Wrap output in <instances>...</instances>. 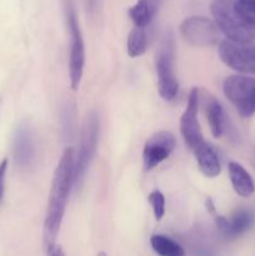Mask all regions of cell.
I'll return each instance as SVG.
<instances>
[{
    "instance_id": "4",
    "label": "cell",
    "mask_w": 255,
    "mask_h": 256,
    "mask_svg": "<svg viewBox=\"0 0 255 256\" xmlns=\"http://www.w3.org/2000/svg\"><path fill=\"white\" fill-rule=\"evenodd\" d=\"M155 69L160 96L170 102L179 92V82L175 72V42L172 34H168L160 44L155 56Z\"/></svg>"
},
{
    "instance_id": "6",
    "label": "cell",
    "mask_w": 255,
    "mask_h": 256,
    "mask_svg": "<svg viewBox=\"0 0 255 256\" xmlns=\"http://www.w3.org/2000/svg\"><path fill=\"white\" fill-rule=\"evenodd\" d=\"M222 92L240 116L250 118L255 114V78L230 75L222 82Z\"/></svg>"
},
{
    "instance_id": "24",
    "label": "cell",
    "mask_w": 255,
    "mask_h": 256,
    "mask_svg": "<svg viewBox=\"0 0 255 256\" xmlns=\"http://www.w3.org/2000/svg\"><path fill=\"white\" fill-rule=\"evenodd\" d=\"M96 256H108V254H106V252H99V254H98Z\"/></svg>"
},
{
    "instance_id": "15",
    "label": "cell",
    "mask_w": 255,
    "mask_h": 256,
    "mask_svg": "<svg viewBox=\"0 0 255 256\" xmlns=\"http://www.w3.org/2000/svg\"><path fill=\"white\" fill-rule=\"evenodd\" d=\"M228 172H229L230 182L232 185V189L235 190L239 196L249 198L254 194L255 184L252 175L248 172V170L242 164L236 162H230L228 164Z\"/></svg>"
},
{
    "instance_id": "21",
    "label": "cell",
    "mask_w": 255,
    "mask_h": 256,
    "mask_svg": "<svg viewBox=\"0 0 255 256\" xmlns=\"http://www.w3.org/2000/svg\"><path fill=\"white\" fill-rule=\"evenodd\" d=\"M8 165H9V162H8V159H4L2 162H0V202H2V198H4L5 180H6Z\"/></svg>"
},
{
    "instance_id": "5",
    "label": "cell",
    "mask_w": 255,
    "mask_h": 256,
    "mask_svg": "<svg viewBox=\"0 0 255 256\" xmlns=\"http://www.w3.org/2000/svg\"><path fill=\"white\" fill-rule=\"evenodd\" d=\"M99 115L95 112H90L82 124L79 150L78 154H75L74 186L79 188L82 184L86 170L89 169L90 162L94 159L99 140Z\"/></svg>"
},
{
    "instance_id": "8",
    "label": "cell",
    "mask_w": 255,
    "mask_h": 256,
    "mask_svg": "<svg viewBox=\"0 0 255 256\" xmlns=\"http://www.w3.org/2000/svg\"><path fill=\"white\" fill-rule=\"evenodd\" d=\"M180 32L189 44L198 48L212 46L219 40L216 24L205 16L186 18L180 25Z\"/></svg>"
},
{
    "instance_id": "9",
    "label": "cell",
    "mask_w": 255,
    "mask_h": 256,
    "mask_svg": "<svg viewBox=\"0 0 255 256\" xmlns=\"http://www.w3.org/2000/svg\"><path fill=\"white\" fill-rule=\"evenodd\" d=\"M199 89L192 88L188 98L186 108L180 118V132L184 139L185 145L189 150L194 152L205 142L202 136V128L198 120V110H199Z\"/></svg>"
},
{
    "instance_id": "1",
    "label": "cell",
    "mask_w": 255,
    "mask_h": 256,
    "mask_svg": "<svg viewBox=\"0 0 255 256\" xmlns=\"http://www.w3.org/2000/svg\"><path fill=\"white\" fill-rule=\"evenodd\" d=\"M75 152L72 148H66L62 152L59 164L52 175L49 202L45 212L42 226V248L49 254L56 246V239L62 228V219L66 209L72 188L74 186Z\"/></svg>"
},
{
    "instance_id": "11",
    "label": "cell",
    "mask_w": 255,
    "mask_h": 256,
    "mask_svg": "<svg viewBox=\"0 0 255 256\" xmlns=\"http://www.w3.org/2000/svg\"><path fill=\"white\" fill-rule=\"evenodd\" d=\"M12 156L15 165L20 170H28L34 164L36 156L34 132L28 122H22L16 128L12 139Z\"/></svg>"
},
{
    "instance_id": "2",
    "label": "cell",
    "mask_w": 255,
    "mask_h": 256,
    "mask_svg": "<svg viewBox=\"0 0 255 256\" xmlns=\"http://www.w3.org/2000/svg\"><path fill=\"white\" fill-rule=\"evenodd\" d=\"M65 25L69 35V79L72 90H78L85 65V45L74 0H62Z\"/></svg>"
},
{
    "instance_id": "20",
    "label": "cell",
    "mask_w": 255,
    "mask_h": 256,
    "mask_svg": "<svg viewBox=\"0 0 255 256\" xmlns=\"http://www.w3.org/2000/svg\"><path fill=\"white\" fill-rule=\"evenodd\" d=\"M149 200V204L152 205V212H154V216L158 222L162 219L165 214V198L162 195V192H160L159 190H154L149 194L148 196Z\"/></svg>"
},
{
    "instance_id": "3",
    "label": "cell",
    "mask_w": 255,
    "mask_h": 256,
    "mask_svg": "<svg viewBox=\"0 0 255 256\" xmlns=\"http://www.w3.org/2000/svg\"><path fill=\"white\" fill-rule=\"evenodd\" d=\"M218 29L232 42L250 44L255 39V29L250 26L235 9L234 0H212L210 5Z\"/></svg>"
},
{
    "instance_id": "18",
    "label": "cell",
    "mask_w": 255,
    "mask_h": 256,
    "mask_svg": "<svg viewBox=\"0 0 255 256\" xmlns=\"http://www.w3.org/2000/svg\"><path fill=\"white\" fill-rule=\"evenodd\" d=\"M148 48L146 29L142 26H134L129 32L126 50L130 58H139L145 54Z\"/></svg>"
},
{
    "instance_id": "7",
    "label": "cell",
    "mask_w": 255,
    "mask_h": 256,
    "mask_svg": "<svg viewBox=\"0 0 255 256\" xmlns=\"http://www.w3.org/2000/svg\"><path fill=\"white\" fill-rule=\"evenodd\" d=\"M218 52L222 62L230 69L240 74H255V48L250 44L222 40L219 42Z\"/></svg>"
},
{
    "instance_id": "19",
    "label": "cell",
    "mask_w": 255,
    "mask_h": 256,
    "mask_svg": "<svg viewBox=\"0 0 255 256\" xmlns=\"http://www.w3.org/2000/svg\"><path fill=\"white\" fill-rule=\"evenodd\" d=\"M234 4L240 16L255 29V0H234Z\"/></svg>"
},
{
    "instance_id": "17",
    "label": "cell",
    "mask_w": 255,
    "mask_h": 256,
    "mask_svg": "<svg viewBox=\"0 0 255 256\" xmlns=\"http://www.w3.org/2000/svg\"><path fill=\"white\" fill-rule=\"evenodd\" d=\"M150 245L159 256H185V250L172 238L155 234L150 238Z\"/></svg>"
},
{
    "instance_id": "12",
    "label": "cell",
    "mask_w": 255,
    "mask_h": 256,
    "mask_svg": "<svg viewBox=\"0 0 255 256\" xmlns=\"http://www.w3.org/2000/svg\"><path fill=\"white\" fill-rule=\"evenodd\" d=\"M255 222V215L249 209H239L232 214V219L228 220L226 218L218 215L215 218L219 232L228 239H235L240 235L245 234L252 228Z\"/></svg>"
},
{
    "instance_id": "22",
    "label": "cell",
    "mask_w": 255,
    "mask_h": 256,
    "mask_svg": "<svg viewBox=\"0 0 255 256\" xmlns=\"http://www.w3.org/2000/svg\"><path fill=\"white\" fill-rule=\"evenodd\" d=\"M48 256H65V255H64V252H62V246L56 245V246H55L54 249L48 254Z\"/></svg>"
},
{
    "instance_id": "10",
    "label": "cell",
    "mask_w": 255,
    "mask_h": 256,
    "mask_svg": "<svg viewBox=\"0 0 255 256\" xmlns=\"http://www.w3.org/2000/svg\"><path fill=\"white\" fill-rule=\"evenodd\" d=\"M176 146L175 136L170 132L160 130L148 138L142 148V164L146 172L152 170L168 159Z\"/></svg>"
},
{
    "instance_id": "16",
    "label": "cell",
    "mask_w": 255,
    "mask_h": 256,
    "mask_svg": "<svg viewBox=\"0 0 255 256\" xmlns=\"http://www.w3.org/2000/svg\"><path fill=\"white\" fill-rule=\"evenodd\" d=\"M164 0H136L129 9V16L135 26H149L159 12Z\"/></svg>"
},
{
    "instance_id": "23",
    "label": "cell",
    "mask_w": 255,
    "mask_h": 256,
    "mask_svg": "<svg viewBox=\"0 0 255 256\" xmlns=\"http://www.w3.org/2000/svg\"><path fill=\"white\" fill-rule=\"evenodd\" d=\"M206 210L209 212H215V206H214V202H212V200L210 199V198H208L206 199Z\"/></svg>"
},
{
    "instance_id": "14",
    "label": "cell",
    "mask_w": 255,
    "mask_h": 256,
    "mask_svg": "<svg viewBox=\"0 0 255 256\" xmlns=\"http://www.w3.org/2000/svg\"><path fill=\"white\" fill-rule=\"evenodd\" d=\"M192 152L196 158V162L200 172L205 176L216 178L218 175H220V172H222V162H220V158L218 155L216 150L212 145L204 142Z\"/></svg>"
},
{
    "instance_id": "13",
    "label": "cell",
    "mask_w": 255,
    "mask_h": 256,
    "mask_svg": "<svg viewBox=\"0 0 255 256\" xmlns=\"http://www.w3.org/2000/svg\"><path fill=\"white\" fill-rule=\"evenodd\" d=\"M199 100L212 136L219 139L224 134L225 128V114L222 105L220 104L216 96L205 89H199Z\"/></svg>"
}]
</instances>
